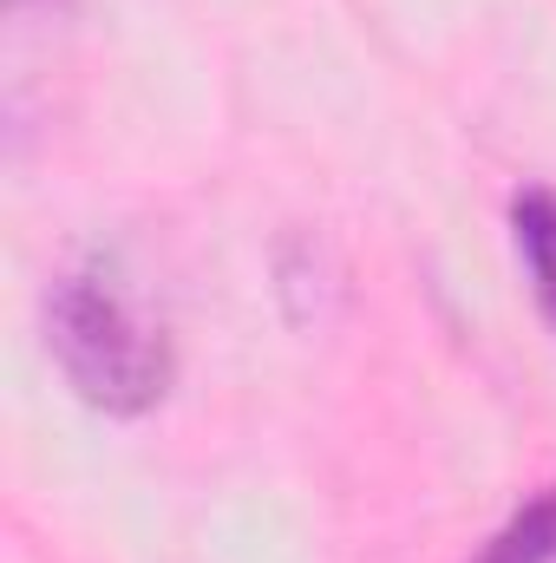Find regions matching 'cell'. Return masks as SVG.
Returning a JSON list of instances; mask_svg holds the SVG:
<instances>
[{
    "label": "cell",
    "instance_id": "obj_2",
    "mask_svg": "<svg viewBox=\"0 0 556 563\" xmlns=\"http://www.w3.org/2000/svg\"><path fill=\"white\" fill-rule=\"evenodd\" d=\"M511 223H518V250H524V263L537 276V301L556 321V190H524Z\"/></svg>",
    "mask_w": 556,
    "mask_h": 563
},
{
    "label": "cell",
    "instance_id": "obj_3",
    "mask_svg": "<svg viewBox=\"0 0 556 563\" xmlns=\"http://www.w3.org/2000/svg\"><path fill=\"white\" fill-rule=\"evenodd\" d=\"M556 558V492H544L531 511L511 518V531L485 551V563H551Z\"/></svg>",
    "mask_w": 556,
    "mask_h": 563
},
{
    "label": "cell",
    "instance_id": "obj_1",
    "mask_svg": "<svg viewBox=\"0 0 556 563\" xmlns=\"http://www.w3.org/2000/svg\"><path fill=\"white\" fill-rule=\"evenodd\" d=\"M46 328H53V354H59L66 380L79 387V400H92L105 413H144L170 380L164 334L138 314V301L105 263L53 282Z\"/></svg>",
    "mask_w": 556,
    "mask_h": 563
}]
</instances>
